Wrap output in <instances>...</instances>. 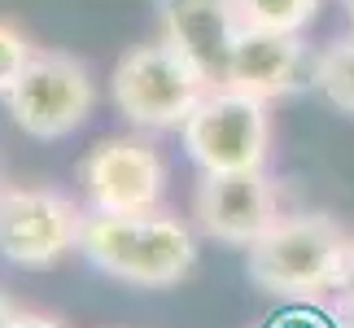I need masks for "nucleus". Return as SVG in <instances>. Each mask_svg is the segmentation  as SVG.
<instances>
[{"label":"nucleus","instance_id":"nucleus-1","mask_svg":"<svg viewBox=\"0 0 354 328\" xmlns=\"http://www.w3.org/2000/svg\"><path fill=\"white\" fill-rule=\"evenodd\" d=\"M79 254L110 280L136 289H171L197 263V237L184 219L167 210L136 215H88Z\"/></svg>","mask_w":354,"mask_h":328},{"label":"nucleus","instance_id":"nucleus-2","mask_svg":"<svg viewBox=\"0 0 354 328\" xmlns=\"http://www.w3.org/2000/svg\"><path fill=\"white\" fill-rule=\"evenodd\" d=\"M354 241L328 215H280L254 245H245V271L263 293L319 298L346 289Z\"/></svg>","mask_w":354,"mask_h":328},{"label":"nucleus","instance_id":"nucleus-3","mask_svg":"<svg viewBox=\"0 0 354 328\" xmlns=\"http://www.w3.org/2000/svg\"><path fill=\"white\" fill-rule=\"evenodd\" d=\"M206 92H210L206 75H201L175 44H167V39L122 53L114 75H110L114 109L145 131L184 127V118L197 109V101L206 97Z\"/></svg>","mask_w":354,"mask_h":328},{"label":"nucleus","instance_id":"nucleus-4","mask_svg":"<svg viewBox=\"0 0 354 328\" xmlns=\"http://www.w3.org/2000/svg\"><path fill=\"white\" fill-rule=\"evenodd\" d=\"M184 149L201 175L219 171H263L271 149V114L263 97H250L232 84L210 88L184 118Z\"/></svg>","mask_w":354,"mask_h":328},{"label":"nucleus","instance_id":"nucleus-5","mask_svg":"<svg viewBox=\"0 0 354 328\" xmlns=\"http://www.w3.org/2000/svg\"><path fill=\"white\" fill-rule=\"evenodd\" d=\"M9 118L18 122L26 136L35 140H66L92 118L97 105V84L92 71L71 53L57 48H35L26 57L22 75L13 79V88L5 92Z\"/></svg>","mask_w":354,"mask_h":328},{"label":"nucleus","instance_id":"nucleus-6","mask_svg":"<svg viewBox=\"0 0 354 328\" xmlns=\"http://www.w3.org/2000/svg\"><path fill=\"white\" fill-rule=\"evenodd\" d=\"M84 210L53 188H0V258L13 267H57L84 241Z\"/></svg>","mask_w":354,"mask_h":328},{"label":"nucleus","instance_id":"nucleus-7","mask_svg":"<svg viewBox=\"0 0 354 328\" xmlns=\"http://www.w3.org/2000/svg\"><path fill=\"white\" fill-rule=\"evenodd\" d=\"M79 184L92 215H136L153 210L167 193V162L153 145L136 136H105L88 149Z\"/></svg>","mask_w":354,"mask_h":328},{"label":"nucleus","instance_id":"nucleus-8","mask_svg":"<svg viewBox=\"0 0 354 328\" xmlns=\"http://www.w3.org/2000/svg\"><path fill=\"white\" fill-rule=\"evenodd\" d=\"M280 219V197L267 171H219L197 184V224L223 245H254Z\"/></svg>","mask_w":354,"mask_h":328},{"label":"nucleus","instance_id":"nucleus-9","mask_svg":"<svg viewBox=\"0 0 354 328\" xmlns=\"http://www.w3.org/2000/svg\"><path fill=\"white\" fill-rule=\"evenodd\" d=\"M306 44L289 31H263V26H241L232 62H227V84L250 92V97L276 101L306 79Z\"/></svg>","mask_w":354,"mask_h":328},{"label":"nucleus","instance_id":"nucleus-10","mask_svg":"<svg viewBox=\"0 0 354 328\" xmlns=\"http://www.w3.org/2000/svg\"><path fill=\"white\" fill-rule=\"evenodd\" d=\"M241 35L232 0H167V44H175L206 75L210 88L227 84V62Z\"/></svg>","mask_w":354,"mask_h":328},{"label":"nucleus","instance_id":"nucleus-11","mask_svg":"<svg viewBox=\"0 0 354 328\" xmlns=\"http://www.w3.org/2000/svg\"><path fill=\"white\" fill-rule=\"evenodd\" d=\"M310 84L319 88V97L342 114H354V35L333 39L328 48L310 66Z\"/></svg>","mask_w":354,"mask_h":328},{"label":"nucleus","instance_id":"nucleus-12","mask_svg":"<svg viewBox=\"0 0 354 328\" xmlns=\"http://www.w3.org/2000/svg\"><path fill=\"white\" fill-rule=\"evenodd\" d=\"M241 26H263V31H289L302 35L319 13V0H232Z\"/></svg>","mask_w":354,"mask_h":328},{"label":"nucleus","instance_id":"nucleus-13","mask_svg":"<svg viewBox=\"0 0 354 328\" xmlns=\"http://www.w3.org/2000/svg\"><path fill=\"white\" fill-rule=\"evenodd\" d=\"M35 53V44L26 39L13 22H5L0 18V97L13 88V79L22 75V66H26V57Z\"/></svg>","mask_w":354,"mask_h":328},{"label":"nucleus","instance_id":"nucleus-14","mask_svg":"<svg viewBox=\"0 0 354 328\" xmlns=\"http://www.w3.org/2000/svg\"><path fill=\"white\" fill-rule=\"evenodd\" d=\"M9 328H66V324L53 320V316H39V311H18Z\"/></svg>","mask_w":354,"mask_h":328},{"label":"nucleus","instance_id":"nucleus-15","mask_svg":"<svg viewBox=\"0 0 354 328\" xmlns=\"http://www.w3.org/2000/svg\"><path fill=\"white\" fill-rule=\"evenodd\" d=\"M13 316H18V307H13L9 298H5V289H0V328H9V324H13Z\"/></svg>","mask_w":354,"mask_h":328},{"label":"nucleus","instance_id":"nucleus-16","mask_svg":"<svg viewBox=\"0 0 354 328\" xmlns=\"http://www.w3.org/2000/svg\"><path fill=\"white\" fill-rule=\"evenodd\" d=\"M346 293L354 298V254H350V276H346Z\"/></svg>","mask_w":354,"mask_h":328},{"label":"nucleus","instance_id":"nucleus-17","mask_svg":"<svg viewBox=\"0 0 354 328\" xmlns=\"http://www.w3.org/2000/svg\"><path fill=\"white\" fill-rule=\"evenodd\" d=\"M346 13H350V22H354V0H346Z\"/></svg>","mask_w":354,"mask_h":328}]
</instances>
